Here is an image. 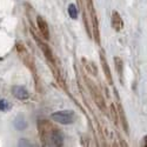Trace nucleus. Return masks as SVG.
I'll return each instance as SVG.
<instances>
[{"label":"nucleus","mask_w":147,"mask_h":147,"mask_svg":"<svg viewBox=\"0 0 147 147\" xmlns=\"http://www.w3.org/2000/svg\"><path fill=\"white\" fill-rule=\"evenodd\" d=\"M39 134L44 146L61 147L64 145V136L57 127L46 120L39 121Z\"/></svg>","instance_id":"1"},{"label":"nucleus","mask_w":147,"mask_h":147,"mask_svg":"<svg viewBox=\"0 0 147 147\" xmlns=\"http://www.w3.org/2000/svg\"><path fill=\"white\" fill-rule=\"evenodd\" d=\"M86 84H87V87L90 90V93L93 98V100L95 102V105L98 106V108L100 109L102 112H106L107 106H106V101H105V98L102 95V92L100 91V88L96 86L95 84H93L90 79L86 78Z\"/></svg>","instance_id":"2"},{"label":"nucleus","mask_w":147,"mask_h":147,"mask_svg":"<svg viewBox=\"0 0 147 147\" xmlns=\"http://www.w3.org/2000/svg\"><path fill=\"white\" fill-rule=\"evenodd\" d=\"M86 7L88 11V14L91 18V22H92V28H93V35L95 41L99 44L100 42V33H99V22H98V17H96V12L94 8V4L93 0H86Z\"/></svg>","instance_id":"3"},{"label":"nucleus","mask_w":147,"mask_h":147,"mask_svg":"<svg viewBox=\"0 0 147 147\" xmlns=\"http://www.w3.org/2000/svg\"><path fill=\"white\" fill-rule=\"evenodd\" d=\"M51 119L55 122H59L61 125H69L76 121V113L71 111V109H66V111H59L55 113L51 114Z\"/></svg>","instance_id":"4"},{"label":"nucleus","mask_w":147,"mask_h":147,"mask_svg":"<svg viewBox=\"0 0 147 147\" xmlns=\"http://www.w3.org/2000/svg\"><path fill=\"white\" fill-rule=\"evenodd\" d=\"M34 40L36 41V44H38L39 48L41 50V52L44 53V55L46 57V59L50 61V63L54 64V63H55V60H54V55H53V52H52V50H51V47L48 46L45 41L40 40L39 38H36V35H34Z\"/></svg>","instance_id":"5"},{"label":"nucleus","mask_w":147,"mask_h":147,"mask_svg":"<svg viewBox=\"0 0 147 147\" xmlns=\"http://www.w3.org/2000/svg\"><path fill=\"white\" fill-rule=\"evenodd\" d=\"M100 64H101V67H102V71H104V74H105V78L107 80V82L109 85H113V77H112V72H111V68L108 66V63H107V59L105 57V53L104 51H100Z\"/></svg>","instance_id":"6"},{"label":"nucleus","mask_w":147,"mask_h":147,"mask_svg":"<svg viewBox=\"0 0 147 147\" xmlns=\"http://www.w3.org/2000/svg\"><path fill=\"white\" fill-rule=\"evenodd\" d=\"M12 94H13L14 98H17V99H19V100H27L30 98L28 91L24 86H19V85L12 87Z\"/></svg>","instance_id":"7"},{"label":"nucleus","mask_w":147,"mask_h":147,"mask_svg":"<svg viewBox=\"0 0 147 147\" xmlns=\"http://www.w3.org/2000/svg\"><path fill=\"white\" fill-rule=\"evenodd\" d=\"M36 25H38V28H39V31L44 38L46 40L50 39V28H48L47 22L42 17H40V16L36 17Z\"/></svg>","instance_id":"8"},{"label":"nucleus","mask_w":147,"mask_h":147,"mask_svg":"<svg viewBox=\"0 0 147 147\" xmlns=\"http://www.w3.org/2000/svg\"><path fill=\"white\" fill-rule=\"evenodd\" d=\"M111 24L114 31L120 32L122 28H124V20H122L121 16L118 13L117 11L112 12V18H111Z\"/></svg>","instance_id":"9"},{"label":"nucleus","mask_w":147,"mask_h":147,"mask_svg":"<svg viewBox=\"0 0 147 147\" xmlns=\"http://www.w3.org/2000/svg\"><path fill=\"white\" fill-rule=\"evenodd\" d=\"M118 115H119V119L121 121V125H122V128H124V131L126 132V134L129 133V126H128V121H127V118H126V114H125V111L124 108H122L121 104L118 102Z\"/></svg>","instance_id":"10"},{"label":"nucleus","mask_w":147,"mask_h":147,"mask_svg":"<svg viewBox=\"0 0 147 147\" xmlns=\"http://www.w3.org/2000/svg\"><path fill=\"white\" fill-rule=\"evenodd\" d=\"M113 60H114L115 71H117V73H118L120 80L122 81V76H124V61H122V59L119 58V57H114Z\"/></svg>","instance_id":"11"},{"label":"nucleus","mask_w":147,"mask_h":147,"mask_svg":"<svg viewBox=\"0 0 147 147\" xmlns=\"http://www.w3.org/2000/svg\"><path fill=\"white\" fill-rule=\"evenodd\" d=\"M14 127L19 131H22L25 129L27 127V121L25 120V118H24L22 115H18L14 120Z\"/></svg>","instance_id":"12"},{"label":"nucleus","mask_w":147,"mask_h":147,"mask_svg":"<svg viewBox=\"0 0 147 147\" xmlns=\"http://www.w3.org/2000/svg\"><path fill=\"white\" fill-rule=\"evenodd\" d=\"M85 63L86 64H84L85 65V67H86V71L90 73V74H92V76H96L98 74V68H96V66H95V64L94 63H92V61H87L86 59H82Z\"/></svg>","instance_id":"13"},{"label":"nucleus","mask_w":147,"mask_h":147,"mask_svg":"<svg viewBox=\"0 0 147 147\" xmlns=\"http://www.w3.org/2000/svg\"><path fill=\"white\" fill-rule=\"evenodd\" d=\"M68 14L72 19H77L78 18V8L76 7L74 4H71L68 6Z\"/></svg>","instance_id":"14"},{"label":"nucleus","mask_w":147,"mask_h":147,"mask_svg":"<svg viewBox=\"0 0 147 147\" xmlns=\"http://www.w3.org/2000/svg\"><path fill=\"white\" fill-rule=\"evenodd\" d=\"M109 111H111V115L113 118V121L114 124H118V120H119V115H118V108L112 104L111 106H109Z\"/></svg>","instance_id":"15"},{"label":"nucleus","mask_w":147,"mask_h":147,"mask_svg":"<svg viewBox=\"0 0 147 147\" xmlns=\"http://www.w3.org/2000/svg\"><path fill=\"white\" fill-rule=\"evenodd\" d=\"M9 107H11V104H9L7 100H5V99H0V111L6 112Z\"/></svg>","instance_id":"16"},{"label":"nucleus","mask_w":147,"mask_h":147,"mask_svg":"<svg viewBox=\"0 0 147 147\" xmlns=\"http://www.w3.org/2000/svg\"><path fill=\"white\" fill-rule=\"evenodd\" d=\"M18 145H19V146H35L36 144L31 142V141H28V140H26V139H20V141H19Z\"/></svg>","instance_id":"17"},{"label":"nucleus","mask_w":147,"mask_h":147,"mask_svg":"<svg viewBox=\"0 0 147 147\" xmlns=\"http://www.w3.org/2000/svg\"><path fill=\"white\" fill-rule=\"evenodd\" d=\"M144 145L147 146V137H145V139H144Z\"/></svg>","instance_id":"18"}]
</instances>
